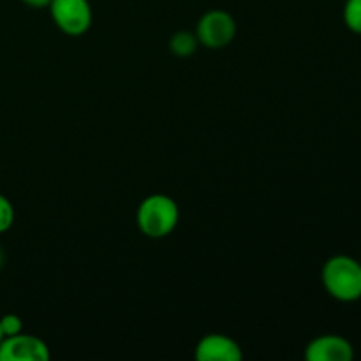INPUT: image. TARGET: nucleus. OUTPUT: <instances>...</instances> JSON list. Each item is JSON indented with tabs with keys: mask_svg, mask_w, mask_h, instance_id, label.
Wrapping results in <instances>:
<instances>
[{
	"mask_svg": "<svg viewBox=\"0 0 361 361\" xmlns=\"http://www.w3.org/2000/svg\"><path fill=\"white\" fill-rule=\"evenodd\" d=\"M4 264V252H2V247H0V268H2Z\"/></svg>",
	"mask_w": 361,
	"mask_h": 361,
	"instance_id": "13",
	"label": "nucleus"
},
{
	"mask_svg": "<svg viewBox=\"0 0 361 361\" xmlns=\"http://www.w3.org/2000/svg\"><path fill=\"white\" fill-rule=\"evenodd\" d=\"M0 328H2L4 337H13L23 331V321L16 314H6L0 317Z\"/></svg>",
	"mask_w": 361,
	"mask_h": 361,
	"instance_id": "11",
	"label": "nucleus"
},
{
	"mask_svg": "<svg viewBox=\"0 0 361 361\" xmlns=\"http://www.w3.org/2000/svg\"><path fill=\"white\" fill-rule=\"evenodd\" d=\"M48 9L56 28L71 37L87 34L94 21V13L88 0H51Z\"/></svg>",
	"mask_w": 361,
	"mask_h": 361,
	"instance_id": "3",
	"label": "nucleus"
},
{
	"mask_svg": "<svg viewBox=\"0 0 361 361\" xmlns=\"http://www.w3.org/2000/svg\"><path fill=\"white\" fill-rule=\"evenodd\" d=\"M180 222V208L173 197L166 194H152L145 197L136 212V224L145 236L154 240L166 238Z\"/></svg>",
	"mask_w": 361,
	"mask_h": 361,
	"instance_id": "2",
	"label": "nucleus"
},
{
	"mask_svg": "<svg viewBox=\"0 0 361 361\" xmlns=\"http://www.w3.org/2000/svg\"><path fill=\"white\" fill-rule=\"evenodd\" d=\"M236 21L228 11L212 9L200 18L196 27V37L201 46L210 49H221L231 44L236 37Z\"/></svg>",
	"mask_w": 361,
	"mask_h": 361,
	"instance_id": "4",
	"label": "nucleus"
},
{
	"mask_svg": "<svg viewBox=\"0 0 361 361\" xmlns=\"http://www.w3.org/2000/svg\"><path fill=\"white\" fill-rule=\"evenodd\" d=\"M4 341V334H2V328H0V342Z\"/></svg>",
	"mask_w": 361,
	"mask_h": 361,
	"instance_id": "14",
	"label": "nucleus"
},
{
	"mask_svg": "<svg viewBox=\"0 0 361 361\" xmlns=\"http://www.w3.org/2000/svg\"><path fill=\"white\" fill-rule=\"evenodd\" d=\"M321 282L331 298L351 303L361 298V263L351 256L330 257L321 270Z\"/></svg>",
	"mask_w": 361,
	"mask_h": 361,
	"instance_id": "1",
	"label": "nucleus"
},
{
	"mask_svg": "<svg viewBox=\"0 0 361 361\" xmlns=\"http://www.w3.org/2000/svg\"><path fill=\"white\" fill-rule=\"evenodd\" d=\"M194 358L197 361H242L243 351L235 338L222 334H210L197 342Z\"/></svg>",
	"mask_w": 361,
	"mask_h": 361,
	"instance_id": "7",
	"label": "nucleus"
},
{
	"mask_svg": "<svg viewBox=\"0 0 361 361\" xmlns=\"http://www.w3.org/2000/svg\"><path fill=\"white\" fill-rule=\"evenodd\" d=\"M355 348L341 335H321L310 341L305 348L307 361H351Z\"/></svg>",
	"mask_w": 361,
	"mask_h": 361,
	"instance_id": "6",
	"label": "nucleus"
},
{
	"mask_svg": "<svg viewBox=\"0 0 361 361\" xmlns=\"http://www.w3.org/2000/svg\"><path fill=\"white\" fill-rule=\"evenodd\" d=\"M51 358L48 344L28 334L4 337L0 342V361H48Z\"/></svg>",
	"mask_w": 361,
	"mask_h": 361,
	"instance_id": "5",
	"label": "nucleus"
},
{
	"mask_svg": "<svg viewBox=\"0 0 361 361\" xmlns=\"http://www.w3.org/2000/svg\"><path fill=\"white\" fill-rule=\"evenodd\" d=\"M21 2L32 9H42V7H48L51 0H21Z\"/></svg>",
	"mask_w": 361,
	"mask_h": 361,
	"instance_id": "12",
	"label": "nucleus"
},
{
	"mask_svg": "<svg viewBox=\"0 0 361 361\" xmlns=\"http://www.w3.org/2000/svg\"><path fill=\"white\" fill-rule=\"evenodd\" d=\"M342 16H344L345 27L361 35V0H345Z\"/></svg>",
	"mask_w": 361,
	"mask_h": 361,
	"instance_id": "9",
	"label": "nucleus"
},
{
	"mask_svg": "<svg viewBox=\"0 0 361 361\" xmlns=\"http://www.w3.org/2000/svg\"><path fill=\"white\" fill-rule=\"evenodd\" d=\"M197 44H200V41H197L196 34H192L189 30L175 32L171 35V39H169V49H171L173 55L180 56V59L192 56L196 53Z\"/></svg>",
	"mask_w": 361,
	"mask_h": 361,
	"instance_id": "8",
	"label": "nucleus"
},
{
	"mask_svg": "<svg viewBox=\"0 0 361 361\" xmlns=\"http://www.w3.org/2000/svg\"><path fill=\"white\" fill-rule=\"evenodd\" d=\"M360 263H361V261H360Z\"/></svg>",
	"mask_w": 361,
	"mask_h": 361,
	"instance_id": "15",
	"label": "nucleus"
},
{
	"mask_svg": "<svg viewBox=\"0 0 361 361\" xmlns=\"http://www.w3.org/2000/svg\"><path fill=\"white\" fill-rule=\"evenodd\" d=\"M14 207L4 194H0V235L9 231L14 224Z\"/></svg>",
	"mask_w": 361,
	"mask_h": 361,
	"instance_id": "10",
	"label": "nucleus"
}]
</instances>
